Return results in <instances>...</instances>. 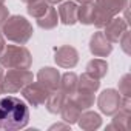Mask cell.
Wrapping results in <instances>:
<instances>
[{
	"mask_svg": "<svg viewBox=\"0 0 131 131\" xmlns=\"http://www.w3.org/2000/svg\"><path fill=\"white\" fill-rule=\"evenodd\" d=\"M29 122V108L25 100L16 96L0 97V129H22Z\"/></svg>",
	"mask_w": 131,
	"mask_h": 131,
	"instance_id": "1",
	"label": "cell"
},
{
	"mask_svg": "<svg viewBox=\"0 0 131 131\" xmlns=\"http://www.w3.org/2000/svg\"><path fill=\"white\" fill-rule=\"evenodd\" d=\"M0 29H2L5 39H8L13 43H17V45L28 43L34 34L32 25L29 23V20L19 14L9 16L6 19V22L0 26Z\"/></svg>",
	"mask_w": 131,
	"mask_h": 131,
	"instance_id": "2",
	"label": "cell"
},
{
	"mask_svg": "<svg viewBox=\"0 0 131 131\" xmlns=\"http://www.w3.org/2000/svg\"><path fill=\"white\" fill-rule=\"evenodd\" d=\"M0 65L6 70L11 68H25L29 70L32 65V56L29 49L23 45H6L0 52Z\"/></svg>",
	"mask_w": 131,
	"mask_h": 131,
	"instance_id": "3",
	"label": "cell"
},
{
	"mask_svg": "<svg viewBox=\"0 0 131 131\" xmlns=\"http://www.w3.org/2000/svg\"><path fill=\"white\" fill-rule=\"evenodd\" d=\"M32 80H34V76H32V73L29 70H25V68H11L3 76V82H2L3 94L20 93Z\"/></svg>",
	"mask_w": 131,
	"mask_h": 131,
	"instance_id": "4",
	"label": "cell"
},
{
	"mask_svg": "<svg viewBox=\"0 0 131 131\" xmlns=\"http://www.w3.org/2000/svg\"><path fill=\"white\" fill-rule=\"evenodd\" d=\"M120 100H122V96L119 94L117 90L106 88V90H103L99 94V97H97V106H99V110H100L102 114L111 117L113 114H116L119 111Z\"/></svg>",
	"mask_w": 131,
	"mask_h": 131,
	"instance_id": "5",
	"label": "cell"
},
{
	"mask_svg": "<svg viewBox=\"0 0 131 131\" xmlns=\"http://www.w3.org/2000/svg\"><path fill=\"white\" fill-rule=\"evenodd\" d=\"M22 96L23 99L32 106V108H39L42 105H45L48 96H49V91L40 83V82H31L28 83L23 90H22Z\"/></svg>",
	"mask_w": 131,
	"mask_h": 131,
	"instance_id": "6",
	"label": "cell"
},
{
	"mask_svg": "<svg viewBox=\"0 0 131 131\" xmlns=\"http://www.w3.org/2000/svg\"><path fill=\"white\" fill-rule=\"evenodd\" d=\"M54 62L60 68L71 70L79 63V51L71 45H62L59 48H54Z\"/></svg>",
	"mask_w": 131,
	"mask_h": 131,
	"instance_id": "7",
	"label": "cell"
},
{
	"mask_svg": "<svg viewBox=\"0 0 131 131\" xmlns=\"http://www.w3.org/2000/svg\"><path fill=\"white\" fill-rule=\"evenodd\" d=\"M90 52L94 56V57H108L111 52H113V43L105 37L103 31H96L91 39H90Z\"/></svg>",
	"mask_w": 131,
	"mask_h": 131,
	"instance_id": "8",
	"label": "cell"
},
{
	"mask_svg": "<svg viewBox=\"0 0 131 131\" xmlns=\"http://www.w3.org/2000/svg\"><path fill=\"white\" fill-rule=\"evenodd\" d=\"M103 34H105V37L114 45V43H117L119 42V39L122 37V34L128 29V22H126V19H123V17H119V16H114L105 26H103Z\"/></svg>",
	"mask_w": 131,
	"mask_h": 131,
	"instance_id": "9",
	"label": "cell"
},
{
	"mask_svg": "<svg viewBox=\"0 0 131 131\" xmlns=\"http://www.w3.org/2000/svg\"><path fill=\"white\" fill-rule=\"evenodd\" d=\"M37 82H40L49 93L56 91L60 86V73L52 67H43L37 73Z\"/></svg>",
	"mask_w": 131,
	"mask_h": 131,
	"instance_id": "10",
	"label": "cell"
},
{
	"mask_svg": "<svg viewBox=\"0 0 131 131\" xmlns=\"http://www.w3.org/2000/svg\"><path fill=\"white\" fill-rule=\"evenodd\" d=\"M77 9L79 5L73 0L68 2H62L57 8V14H59V22L63 23L65 26H73L77 23Z\"/></svg>",
	"mask_w": 131,
	"mask_h": 131,
	"instance_id": "11",
	"label": "cell"
},
{
	"mask_svg": "<svg viewBox=\"0 0 131 131\" xmlns=\"http://www.w3.org/2000/svg\"><path fill=\"white\" fill-rule=\"evenodd\" d=\"M77 125L85 131H94V129H99L102 126V117L96 111L85 110V111H82V114L77 120Z\"/></svg>",
	"mask_w": 131,
	"mask_h": 131,
	"instance_id": "12",
	"label": "cell"
},
{
	"mask_svg": "<svg viewBox=\"0 0 131 131\" xmlns=\"http://www.w3.org/2000/svg\"><path fill=\"white\" fill-rule=\"evenodd\" d=\"M82 111H83V110H82L79 105H76V103L68 97L67 102H65V105H63L62 110H60V117H62L63 122H67L68 125H74V123H77V120H79Z\"/></svg>",
	"mask_w": 131,
	"mask_h": 131,
	"instance_id": "13",
	"label": "cell"
},
{
	"mask_svg": "<svg viewBox=\"0 0 131 131\" xmlns=\"http://www.w3.org/2000/svg\"><path fill=\"white\" fill-rule=\"evenodd\" d=\"M68 96L65 94L63 91L60 90H56V91H51L46 102H45V106H46V111L49 114H60V110L62 106L65 105V102H67Z\"/></svg>",
	"mask_w": 131,
	"mask_h": 131,
	"instance_id": "14",
	"label": "cell"
},
{
	"mask_svg": "<svg viewBox=\"0 0 131 131\" xmlns=\"http://www.w3.org/2000/svg\"><path fill=\"white\" fill-rule=\"evenodd\" d=\"M85 73L91 74V76L96 77V79H103V77L108 74V62H106L105 59H100V57L91 59V60L86 63Z\"/></svg>",
	"mask_w": 131,
	"mask_h": 131,
	"instance_id": "15",
	"label": "cell"
},
{
	"mask_svg": "<svg viewBox=\"0 0 131 131\" xmlns=\"http://www.w3.org/2000/svg\"><path fill=\"white\" fill-rule=\"evenodd\" d=\"M36 20H37V26H39L40 29H45V31H51V29H54V28L59 25L57 8H54L52 5H49L48 11H46L42 17L36 19Z\"/></svg>",
	"mask_w": 131,
	"mask_h": 131,
	"instance_id": "16",
	"label": "cell"
},
{
	"mask_svg": "<svg viewBox=\"0 0 131 131\" xmlns=\"http://www.w3.org/2000/svg\"><path fill=\"white\" fill-rule=\"evenodd\" d=\"M77 86H79V76L76 73L68 71V73H65V74L60 76V86H59V90L63 91L68 97L77 91Z\"/></svg>",
	"mask_w": 131,
	"mask_h": 131,
	"instance_id": "17",
	"label": "cell"
},
{
	"mask_svg": "<svg viewBox=\"0 0 131 131\" xmlns=\"http://www.w3.org/2000/svg\"><path fill=\"white\" fill-rule=\"evenodd\" d=\"M94 94L96 93H91V91H85V90H79L77 88V91L74 94H71L70 99L85 111V110H90L91 106H94V102H96V96Z\"/></svg>",
	"mask_w": 131,
	"mask_h": 131,
	"instance_id": "18",
	"label": "cell"
},
{
	"mask_svg": "<svg viewBox=\"0 0 131 131\" xmlns=\"http://www.w3.org/2000/svg\"><path fill=\"white\" fill-rule=\"evenodd\" d=\"M94 2L106 9L111 16H119L128 8V0H94Z\"/></svg>",
	"mask_w": 131,
	"mask_h": 131,
	"instance_id": "19",
	"label": "cell"
},
{
	"mask_svg": "<svg viewBox=\"0 0 131 131\" xmlns=\"http://www.w3.org/2000/svg\"><path fill=\"white\" fill-rule=\"evenodd\" d=\"M94 9H96V3L94 2L79 5V9H77V22L82 23V25H93Z\"/></svg>",
	"mask_w": 131,
	"mask_h": 131,
	"instance_id": "20",
	"label": "cell"
},
{
	"mask_svg": "<svg viewBox=\"0 0 131 131\" xmlns=\"http://www.w3.org/2000/svg\"><path fill=\"white\" fill-rule=\"evenodd\" d=\"M79 90H85V91H91V93H97L100 88V79L93 77L88 73H83L82 76H79Z\"/></svg>",
	"mask_w": 131,
	"mask_h": 131,
	"instance_id": "21",
	"label": "cell"
},
{
	"mask_svg": "<svg viewBox=\"0 0 131 131\" xmlns=\"http://www.w3.org/2000/svg\"><path fill=\"white\" fill-rule=\"evenodd\" d=\"M129 116H131V113L123 111V110H119L116 114L111 116L113 120H111V123L106 126V129H126V128H128Z\"/></svg>",
	"mask_w": 131,
	"mask_h": 131,
	"instance_id": "22",
	"label": "cell"
},
{
	"mask_svg": "<svg viewBox=\"0 0 131 131\" xmlns=\"http://www.w3.org/2000/svg\"><path fill=\"white\" fill-rule=\"evenodd\" d=\"M48 8H49V3L46 2V0H32L31 3L26 5V13L31 17L39 19L48 11Z\"/></svg>",
	"mask_w": 131,
	"mask_h": 131,
	"instance_id": "23",
	"label": "cell"
},
{
	"mask_svg": "<svg viewBox=\"0 0 131 131\" xmlns=\"http://www.w3.org/2000/svg\"><path fill=\"white\" fill-rule=\"evenodd\" d=\"M96 3V2H94ZM114 16H111L106 9H103L102 6H99L97 3H96V9H94V20H93V25L97 28V29H102L111 19H113Z\"/></svg>",
	"mask_w": 131,
	"mask_h": 131,
	"instance_id": "24",
	"label": "cell"
},
{
	"mask_svg": "<svg viewBox=\"0 0 131 131\" xmlns=\"http://www.w3.org/2000/svg\"><path fill=\"white\" fill-rule=\"evenodd\" d=\"M119 94L122 97H131V76L126 73L119 80Z\"/></svg>",
	"mask_w": 131,
	"mask_h": 131,
	"instance_id": "25",
	"label": "cell"
},
{
	"mask_svg": "<svg viewBox=\"0 0 131 131\" xmlns=\"http://www.w3.org/2000/svg\"><path fill=\"white\" fill-rule=\"evenodd\" d=\"M117 43L122 46V49H123V52H125V54H129V46H128V45H129V31H128V29L122 34V37L119 39V42H117Z\"/></svg>",
	"mask_w": 131,
	"mask_h": 131,
	"instance_id": "26",
	"label": "cell"
},
{
	"mask_svg": "<svg viewBox=\"0 0 131 131\" xmlns=\"http://www.w3.org/2000/svg\"><path fill=\"white\" fill-rule=\"evenodd\" d=\"M8 17H9V9H8V6H6V5H0V26L6 22Z\"/></svg>",
	"mask_w": 131,
	"mask_h": 131,
	"instance_id": "27",
	"label": "cell"
},
{
	"mask_svg": "<svg viewBox=\"0 0 131 131\" xmlns=\"http://www.w3.org/2000/svg\"><path fill=\"white\" fill-rule=\"evenodd\" d=\"M70 126H71V125H68L67 122H65V123H54V125L49 126V129H62V128H63V129H68Z\"/></svg>",
	"mask_w": 131,
	"mask_h": 131,
	"instance_id": "28",
	"label": "cell"
},
{
	"mask_svg": "<svg viewBox=\"0 0 131 131\" xmlns=\"http://www.w3.org/2000/svg\"><path fill=\"white\" fill-rule=\"evenodd\" d=\"M6 46V39H5V36H3V32H2V29H0V52L3 51V48Z\"/></svg>",
	"mask_w": 131,
	"mask_h": 131,
	"instance_id": "29",
	"label": "cell"
},
{
	"mask_svg": "<svg viewBox=\"0 0 131 131\" xmlns=\"http://www.w3.org/2000/svg\"><path fill=\"white\" fill-rule=\"evenodd\" d=\"M3 76H5V70H3L2 65H0V85H2V82H3Z\"/></svg>",
	"mask_w": 131,
	"mask_h": 131,
	"instance_id": "30",
	"label": "cell"
},
{
	"mask_svg": "<svg viewBox=\"0 0 131 131\" xmlns=\"http://www.w3.org/2000/svg\"><path fill=\"white\" fill-rule=\"evenodd\" d=\"M73 2H76V3H79V5H82V3H90V2H94V0H73Z\"/></svg>",
	"mask_w": 131,
	"mask_h": 131,
	"instance_id": "31",
	"label": "cell"
},
{
	"mask_svg": "<svg viewBox=\"0 0 131 131\" xmlns=\"http://www.w3.org/2000/svg\"><path fill=\"white\" fill-rule=\"evenodd\" d=\"M46 2H48L49 5H57V3H62L63 0H46Z\"/></svg>",
	"mask_w": 131,
	"mask_h": 131,
	"instance_id": "32",
	"label": "cell"
},
{
	"mask_svg": "<svg viewBox=\"0 0 131 131\" xmlns=\"http://www.w3.org/2000/svg\"><path fill=\"white\" fill-rule=\"evenodd\" d=\"M20 2H22V3H25V5H28V3H31V2H32V0H20Z\"/></svg>",
	"mask_w": 131,
	"mask_h": 131,
	"instance_id": "33",
	"label": "cell"
},
{
	"mask_svg": "<svg viewBox=\"0 0 131 131\" xmlns=\"http://www.w3.org/2000/svg\"><path fill=\"white\" fill-rule=\"evenodd\" d=\"M3 94V90H2V85H0V96H2Z\"/></svg>",
	"mask_w": 131,
	"mask_h": 131,
	"instance_id": "34",
	"label": "cell"
},
{
	"mask_svg": "<svg viewBox=\"0 0 131 131\" xmlns=\"http://www.w3.org/2000/svg\"><path fill=\"white\" fill-rule=\"evenodd\" d=\"M0 5H5V0H0Z\"/></svg>",
	"mask_w": 131,
	"mask_h": 131,
	"instance_id": "35",
	"label": "cell"
}]
</instances>
